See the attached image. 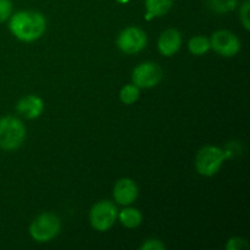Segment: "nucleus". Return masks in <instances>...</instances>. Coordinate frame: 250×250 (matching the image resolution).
I'll return each mask as SVG.
<instances>
[{"instance_id":"obj_1","label":"nucleus","mask_w":250,"mask_h":250,"mask_svg":"<svg viewBox=\"0 0 250 250\" xmlns=\"http://www.w3.org/2000/svg\"><path fill=\"white\" fill-rule=\"evenodd\" d=\"M9 28L17 39L29 43L43 36L46 29V21L41 12L19 11L10 19Z\"/></svg>"},{"instance_id":"obj_2","label":"nucleus","mask_w":250,"mask_h":250,"mask_svg":"<svg viewBox=\"0 0 250 250\" xmlns=\"http://www.w3.org/2000/svg\"><path fill=\"white\" fill-rule=\"evenodd\" d=\"M231 158V151L215 146H205L198 151L195 167L199 175L211 177L216 175L226 159Z\"/></svg>"},{"instance_id":"obj_3","label":"nucleus","mask_w":250,"mask_h":250,"mask_svg":"<svg viewBox=\"0 0 250 250\" xmlns=\"http://www.w3.org/2000/svg\"><path fill=\"white\" fill-rule=\"evenodd\" d=\"M26 126L15 116L0 119V149L12 151L19 149L26 139Z\"/></svg>"},{"instance_id":"obj_17","label":"nucleus","mask_w":250,"mask_h":250,"mask_svg":"<svg viewBox=\"0 0 250 250\" xmlns=\"http://www.w3.org/2000/svg\"><path fill=\"white\" fill-rule=\"evenodd\" d=\"M249 248V244L246 239L241 238V237H233V238L229 239L226 244L227 250H242Z\"/></svg>"},{"instance_id":"obj_18","label":"nucleus","mask_w":250,"mask_h":250,"mask_svg":"<svg viewBox=\"0 0 250 250\" xmlns=\"http://www.w3.org/2000/svg\"><path fill=\"white\" fill-rule=\"evenodd\" d=\"M12 12V4L10 0H0V23L5 22Z\"/></svg>"},{"instance_id":"obj_15","label":"nucleus","mask_w":250,"mask_h":250,"mask_svg":"<svg viewBox=\"0 0 250 250\" xmlns=\"http://www.w3.org/2000/svg\"><path fill=\"white\" fill-rule=\"evenodd\" d=\"M139 98V88L134 84H127L120 92V100L124 104L131 105L136 103Z\"/></svg>"},{"instance_id":"obj_21","label":"nucleus","mask_w":250,"mask_h":250,"mask_svg":"<svg viewBox=\"0 0 250 250\" xmlns=\"http://www.w3.org/2000/svg\"><path fill=\"white\" fill-rule=\"evenodd\" d=\"M117 2H120V4H127V2L129 1V0H116Z\"/></svg>"},{"instance_id":"obj_9","label":"nucleus","mask_w":250,"mask_h":250,"mask_svg":"<svg viewBox=\"0 0 250 250\" xmlns=\"http://www.w3.org/2000/svg\"><path fill=\"white\" fill-rule=\"evenodd\" d=\"M138 197V187L131 178H121L114 187L115 202L121 205H129Z\"/></svg>"},{"instance_id":"obj_8","label":"nucleus","mask_w":250,"mask_h":250,"mask_svg":"<svg viewBox=\"0 0 250 250\" xmlns=\"http://www.w3.org/2000/svg\"><path fill=\"white\" fill-rule=\"evenodd\" d=\"M163 78L160 66L154 62H143L137 66L132 73L133 84L138 88H153Z\"/></svg>"},{"instance_id":"obj_16","label":"nucleus","mask_w":250,"mask_h":250,"mask_svg":"<svg viewBox=\"0 0 250 250\" xmlns=\"http://www.w3.org/2000/svg\"><path fill=\"white\" fill-rule=\"evenodd\" d=\"M238 0H208L209 6L219 14H226L237 7Z\"/></svg>"},{"instance_id":"obj_19","label":"nucleus","mask_w":250,"mask_h":250,"mask_svg":"<svg viewBox=\"0 0 250 250\" xmlns=\"http://www.w3.org/2000/svg\"><path fill=\"white\" fill-rule=\"evenodd\" d=\"M249 10H250V1H246L241 7L239 16H241V22L243 23L244 28L247 31L250 29V20H249Z\"/></svg>"},{"instance_id":"obj_6","label":"nucleus","mask_w":250,"mask_h":250,"mask_svg":"<svg viewBox=\"0 0 250 250\" xmlns=\"http://www.w3.org/2000/svg\"><path fill=\"white\" fill-rule=\"evenodd\" d=\"M146 32L138 27H127L120 33L117 38V46L126 54H137L146 46Z\"/></svg>"},{"instance_id":"obj_10","label":"nucleus","mask_w":250,"mask_h":250,"mask_svg":"<svg viewBox=\"0 0 250 250\" xmlns=\"http://www.w3.org/2000/svg\"><path fill=\"white\" fill-rule=\"evenodd\" d=\"M16 111L28 120L37 119L44 111V102L37 95H27L16 104Z\"/></svg>"},{"instance_id":"obj_11","label":"nucleus","mask_w":250,"mask_h":250,"mask_svg":"<svg viewBox=\"0 0 250 250\" xmlns=\"http://www.w3.org/2000/svg\"><path fill=\"white\" fill-rule=\"evenodd\" d=\"M182 45V37L177 29H166L159 38L158 48L164 56H172L180 50Z\"/></svg>"},{"instance_id":"obj_5","label":"nucleus","mask_w":250,"mask_h":250,"mask_svg":"<svg viewBox=\"0 0 250 250\" xmlns=\"http://www.w3.org/2000/svg\"><path fill=\"white\" fill-rule=\"evenodd\" d=\"M117 216H119V210L115 207L114 203L109 200H103V202L97 203L90 210V225L97 231L105 232L114 226Z\"/></svg>"},{"instance_id":"obj_13","label":"nucleus","mask_w":250,"mask_h":250,"mask_svg":"<svg viewBox=\"0 0 250 250\" xmlns=\"http://www.w3.org/2000/svg\"><path fill=\"white\" fill-rule=\"evenodd\" d=\"M117 217L120 219L121 224L127 229H136L143 221L142 212L136 208H126V209L120 212Z\"/></svg>"},{"instance_id":"obj_12","label":"nucleus","mask_w":250,"mask_h":250,"mask_svg":"<svg viewBox=\"0 0 250 250\" xmlns=\"http://www.w3.org/2000/svg\"><path fill=\"white\" fill-rule=\"evenodd\" d=\"M173 0H146V19L151 20L153 17L163 16L168 10L172 7Z\"/></svg>"},{"instance_id":"obj_4","label":"nucleus","mask_w":250,"mask_h":250,"mask_svg":"<svg viewBox=\"0 0 250 250\" xmlns=\"http://www.w3.org/2000/svg\"><path fill=\"white\" fill-rule=\"evenodd\" d=\"M60 219L56 215L45 212L33 220L29 226V234L38 243H45L55 238L60 232Z\"/></svg>"},{"instance_id":"obj_7","label":"nucleus","mask_w":250,"mask_h":250,"mask_svg":"<svg viewBox=\"0 0 250 250\" xmlns=\"http://www.w3.org/2000/svg\"><path fill=\"white\" fill-rule=\"evenodd\" d=\"M210 46L225 58H232L236 55L241 49V42L238 37L229 31H221L215 32L210 39Z\"/></svg>"},{"instance_id":"obj_20","label":"nucleus","mask_w":250,"mask_h":250,"mask_svg":"<svg viewBox=\"0 0 250 250\" xmlns=\"http://www.w3.org/2000/svg\"><path fill=\"white\" fill-rule=\"evenodd\" d=\"M142 250H165L166 247L159 239H148L144 244L141 246Z\"/></svg>"},{"instance_id":"obj_14","label":"nucleus","mask_w":250,"mask_h":250,"mask_svg":"<svg viewBox=\"0 0 250 250\" xmlns=\"http://www.w3.org/2000/svg\"><path fill=\"white\" fill-rule=\"evenodd\" d=\"M210 48H211L210 46V39H208L207 37H193L189 43H188V49H189L193 55H204L205 53L210 50Z\"/></svg>"}]
</instances>
